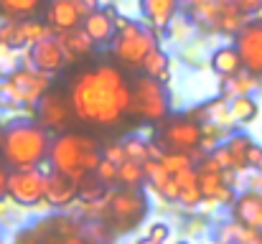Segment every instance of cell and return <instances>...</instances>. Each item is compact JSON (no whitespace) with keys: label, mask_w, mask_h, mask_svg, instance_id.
Instances as JSON below:
<instances>
[{"label":"cell","mask_w":262,"mask_h":244,"mask_svg":"<svg viewBox=\"0 0 262 244\" xmlns=\"http://www.w3.org/2000/svg\"><path fill=\"white\" fill-rule=\"evenodd\" d=\"M82 28L87 31V36L94 43H112L115 38V15L107 10H94L82 20Z\"/></svg>","instance_id":"obj_19"},{"label":"cell","mask_w":262,"mask_h":244,"mask_svg":"<svg viewBox=\"0 0 262 244\" xmlns=\"http://www.w3.org/2000/svg\"><path fill=\"white\" fill-rule=\"evenodd\" d=\"M255 140L247 135V132H232L227 140H224V145H227V150H229V156H232V161H234V170H247V150H250V145H252Z\"/></svg>","instance_id":"obj_26"},{"label":"cell","mask_w":262,"mask_h":244,"mask_svg":"<svg viewBox=\"0 0 262 244\" xmlns=\"http://www.w3.org/2000/svg\"><path fill=\"white\" fill-rule=\"evenodd\" d=\"M234 46L242 56V64L250 74L262 77V23L252 20L245 23L242 31L234 36Z\"/></svg>","instance_id":"obj_12"},{"label":"cell","mask_w":262,"mask_h":244,"mask_svg":"<svg viewBox=\"0 0 262 244\" xmlns=\"http://www.w3.org/2000/svg\"><path fill=\"white\" fill-rule=\"evenodd\" d=\"M232 219L250 229L262 232V193L252 191V188L237 193V198L232 204Z\"/></svg>","instance_id":"obj_15"},{"label":"cell","mask_w":262,"mask_h":244,"mask_svg":"<svg viewBox=\"0 0 262 244\" xmlns=\"http://www.w3.org/2000/svg\"><path fill=\"white\" fill-rule=\"evenodd\" d=\"M255 89H260V77L250 74L247 69L234 74V77H227L222 81V97H227V99L242 97V94H252Z\"/></svg>","instance_id":"obj_24"},{"label":"cell","mask_w":262,"mask_h":244,"mask_svg":"<svg viewBox=\"0 0 262 244\" xmlns=\"http://www.w3.org/2000/svg\"><path fill=\"white\" fill-rule=\"evenodd\" d=\"M219 239L224 244H262V232L250 229L232 219V224H224L219 229Z\"/></svg>","instance_id":"obj_25"},{"label":"cell","mask_w":262,"mask_h":244,"mask_svg":"<svg viewBox=\"0 0 262 244\" xmlns=\"http://www.w3.org/2000/svg\"><path fill=\"white\" fill-rule=\"evenodd\" d=\"M41 8H43V0H0V15L5 20L36 18Z\"/></svg>","instance_id":"obj_23"},{"label":"cell","mask_w":262,"mask_h":244,"mask_svg":"<svg viewBox=\"0 0 262 244\" xmlns=\"http://www.w3.org/2000/svg\"><path fill=\"white\" fill-rule=\"evenodd\" d=\"M122 148H125V156L130 161H138V163H145L150 161V150H148V140L145 138H138V135H130L122 140Z\"/></svg>","instance_id":"obj_30"},{"label":"cell","mask_w":262,"mask_h":244,"mask_svg":"<svg viewBox=\"0 0 262 244\" xmlns=\"http://www.w3.org/2000/svg\"><path fill=\"white\" fill-rule=\"evenodd\" d=\"M201 138H204V122L191 115L176 117L171 122H166L161 130V143L166 145V150L188 153L196 161L206 158V150L201 148Z\"/></svg>","instance_id":"obj_7"},{"label":"cell","mask_w":262,"mask_h":244,"mask_svg":"<svg viewBox=\"0 0 262 244\" xmlns=\"http://www.w3.org/2000/svg\"><path fill=\"white\" fill-rule=\"evenodd\" d=\"M250 188H252V191H257V193H262V173L255 170V175L250 178Z\"/></svg>","instance_id":"obj_41"},{"label":"cell","mask_w":262,"mask_h":244,"mask_svg":"<svg viewBox=\"0 0 262 244\" xmlns=\"http://www.w3.org/2000/svg\"><path fill=\"white\" fill-rule=\"evenodd\" d=\"M8 198L20 209H33L46 201V173L41 168L10 170Z\"/></svg>","instance_id":"obj_8"},{"label":"cell","mask_w":262,"mask_h":244,"mask_svg":"<svg viewBox=\"0 0 262 244\" xmlns=\"http://www.w3.org/2000/svg\"><path fill=\"white\" fill-rule=\"evenodd\" d=\"M117 183L127 188H140L145 183V165L138 161H127L117 165Z\"/></svg>","instance_id":"obj_29"},{"label":"cell","mask_w":262,"mask_h":244,"mask_svg":"<svg viewBox=\"0 0 262 244\" xmlns=\"http://www.w3.org/2000/svg\"><path fill=\"white\" fill-rule=\"evenodd\" d=\"M176 244H191V242H186V239H181V242H176Z\"/></svg>","instance_id":"obj_45"},{"label":"cell","mask_w":262,"mask_h":244,"mask_svg":"<svg viewBox=\"0 0 262 244\" xmlns=\"http://www.w3.org/2000/svg\"><path fill=\"white\" fill-rule=\"evenodd\" d=\"M229 107H232L234 122H239V125H250V122H255L257 115H260V104L252 99V94L232 97V99H229Z\"/></svg>","instance_id":"obj_28"},{"label":"cell","mask_w":262,"mask_h":244,"mask_svg":"<svg viewBox=\"0 0 262 244\" xmlns=\"http://www.w3.org/2000/svg\"><path fill=\"white\" fill-rule=\"evenodd\" d=\"M36 122L43 125L51 135L67 132L72 120H74V109L69 102V92H59V89H49L38 102H36Z\"/></svg>","instance_id":"obj_9"},{"label":"cell","mask_w":262,"mask_h":244,"mask_svg":"<svg viewBox=\"0 0 262 244\" xmlns=\"http://www.w3.org/2000/svg\"><path fill=\"white\" fill-rule=\"evenodd\" d=\"M260 158H262V145L252 143V145H250V150H247V168H252V170H255V165H257Z\"/></svg>","instance_id":"obj_39"},{"label":"cell","mask_w":262,"mask_h":244,"mask_svg":"<svg viewBox=\"0 0 262 244\" xmlns=\"http://www.w3.org/2000/svg\"><path fill=\"white\" fill-rule=\"evenodd\" d=\"M176 186H178V204L186 206V209H196L199 204H204V193H201V186H199V175H196V165L193 168H186L181 173L173 175Z\"/></svg>","instance_id":"obj_18"},{"label":"cell","mask_w":262,"mask_h":244,"mask_svg":"<svg viewBox=\"0 0 262 244\" xmlns=\"http://www.w3.org/2000/svg\"><path fill=\"white\" fill-rule=\"evenodd\" d=\"M0 237H3V232H0Z\"/></svg>","instance_id":"obj_49"},{"label":"cell","mask_w":262,"mask_h":244,"mask_svg":"<svg viewBox=\"0 0 262 244\" xmlns=\"http://www.w3.org/2000/svg\"><path fill=\"white\" fill-rule=\"evenodd\" d=\"M191 10H196V8H204V5H211V3H216V0H183Z\"/></svg>","instance_id":"obj_42"},{"label":"cell","mask_w":262,"mask_h":244,"mask_svg":"<svg viewBox=\"0 0 262 244\" xmlns=\"http://www.w3.org/2000/svg\"><path fill=\"white\" fill-rule=\"evenodd\" d=\"M255 170H257V173H262V158L257 161V165H255Z\"/></svg>","instance_id":"obj_44"},{"label":"cell","mask_w":262,"mask_h":244,"mask_svg":"<svg viewBox=\"0 0 262 244\" xmlns=\"http://www.w3.org/2000/svg\"><path fill=\"white\" fill-rule=\"evenodd\" d=\"M77 5H79V13L87 18L89 13H94V10H99V0H77Z\"/></svg>","instance_id":"obj_40"},{"label":"cell","mask_w":262,"mask_h":244,"mask_svg":"<svg viewBox=\"0 0 262 244\" xmlns=\"http://www.w3.org/2000/svg\"><path fill=\"white\" fill-rule=\"evenodd\" d=\"M104 188H112L115 183H117V163H112L110 158H104L102 156V161H99V165L94 168V173H92Z\"/></svg>","instance_id":"obj_32"},{"label":"cell","mask_w":262,"mask_h":244,"mask_svg":"<svg viewBox=\"0 0 262 244\" xmlns=\"http://www.w3.org/2000/svg\"><path fill=\"white\" fill-rule=\"evenodd\" d=\"M5 81L10 84V89L18 94V99L26 104V107H36V102L51 89V81L49 74L33 69V66H26V69H13Z\"/></svg>","instance_id":"obj_10"},{"label":"cell","mask_w":262,"mask_h":244,"mask_svg":"<svg viewBox=\"0 0 262 244\" xmlns=\"http://www.w3.org/2000/svg\"><path fill=\"white\" fill-rule=\"evenodd\" d=\"M145 183L163 198V201H171L178 204V186H176L173 175L163 168L161 161H148L145 163Z\"/></svg>","instance_id":"obj_17"},{"label":"cell","mask_w":262,"mask_h":244,"mask_svg":"<svg viewBox=\"0 0 262 244\" xmlns=\"http://www.w3.org/2000/svg\"><path fill=\"white\" fill-rule=\"evenodd\" d=\"M161 163H163V168H166L171 175H176V173H181V170H186V168H193V165H196L193 158H191L188 153H176V150H168V153L161 158Z\"/></svg>","instance_id":"obj_31"},{"label":"cell","mask_w":262,"mask_h":244,"mask_svg":"<svg viewBox=\"0 0 262 244\" xmlns=\"http://www.w3.org/2000/svg\"><path fill=\"white\" fill-rule=\"evenodd\" d=\"M168 92L166 84L153 77H138L133 81V102H130V115L143 117L148 122H161L168 115Z\"/></svg>","instance_id":"obj_6"},{"label":"cell","mask_w":262,"mask_h":244,"mask_svg":"<svg viewBox=\"0 0 262 244\" xmlns=\"http://www.w3.org/2000/svg\"><path fill=\"white\" fill-rule=\"evenodd\" d=\"M232 5H234L239 13L252 15V13H257V10L262 8V0H232Z\"/></svg>","instance_id":"obj_37"},{"label":"cell","mask_w":262,"mask_h":244,"mask_svg":"<svg viewBox=\"0 0 262 244\" xmlns=\"http://www.w3.org/2000/svg\"><path fill=\"white\" fill-rule=\"evenodd\" d=\"M28 61H31L33 69H38V72L51 77V74L61 72L69 59H67L59 38L56 36H46V38L36 41L33 46H28Z\"/></svg>","instance_id":"obj_13"},{"label":"cell","mask_w":262,"mask_h":244,"mask_svg":"<svg viewBox=\"0 0 262 244\" xmlns=\"http://www.w3.org/2000/svg\"><path fill=\"white\" fill-rule=\"evenodd\" d=\"M102 161L99 143L92 135L82 132H59L51 138V150H49V163L54 170H61L77 181H84L94 173V168Z\"/></svg>","instance_id":"obj_3"},{"label":"cell","mask_w":262,"mask_h":244,"mask_svg":"<svg viewBox=\"0 0 262 244\" xmlns=\"http://www.w3.org/2000/svg\"><path fill=\"white\" fill-rule=\"evenodd\" d=\"M242 69H245V64H242V56H239L237 46H222V49H216L211 54V72L219 74L222 79L234 77Z\"/></svg>","instance_id":"obj_21"},{"label":"cell","mask_w":262,"mask_h":244,"mask_svg":"<svg viewBox=\"0 0 262 244\" xmlns=\"http://www.w3.org/2000/svg\"><path fill=\"white\" fill-rule=\"evenodd\" d=\"M0 135H3V127H0Z\"/></svg>","instance_id":"obj_47"},{"label":"cell","mask_w":262,"mask_h":244,"mask_svg":"<svg viewBox=\"0 0 262 244\" xmlns=\"http://www.w3.org/2000/svg\"><path fill=\"white\" fill-rule=\"evenodd\" d=\"M69 102L74 109V120L110 127L130 115L133 86L117 66L97 64L74 74L69 84Z\"/></svg>","instance_id":"obj_1"},{"label":"cell","mask_w":262,"mask_h":244,"mask_svg":"<svg viewBox=\"0 0 262 244\" xmlns=\"http://www.w3.org/2000/svg\"><path fill=\"white\" fill-rule=\"evenodd\" d=\"M102 156H104V158H110L112 163H117V165L127 161V156H125V148H122V143H112V145H107Z\"/></svg>","instance_id":"obj_36"},{"label":"cell","mask_w":262,"mask_h":244,"mask_svg":"<svg viewBox=\"0 0 262 244\" xmlns=\"http://www.w3.org/2000/svg\"><path fill=\"white\" fill-rule=\"evenodd\" d=\"M257 15H260V18H262V8H260V10H257Z\"/></svg>","instance_id":"obj_46"},{"label":"cell","mask_w":262,"mask_h":244,"mask_svg":"<svg viewBox=\"0 0 262 244\" xmlns=\"http://www.w3.org/2000/svg\"><path fill=\"white\" fill-rule=\"evenodd\" d=\"M26 104L18 99V94L10 89V84L3 79L0 81V109H5V112H18V109H23Z\"/></svg>","instance_id":"obj_33"},{"label":"cell","mask_w":262,"mask_h":244,"mask_svg":"<svg viewBox=\"0 0 262 244\" xmlns=\"http://www.w3.org/2000/svg\"><path fill=\"white\" fill-rule=\"evenodd\" d=\"M84 20V15L79 13L77 0H49L46 5V26L51 28V33H64L72 28H79Z\"/></svg>","instance_id":"obj_14"},{"label":"cell","mask_w":262,"mask_h":244,"mask_svg":"<svg viewBox=\"0 0 262 244\" xmlns=\"http://www.w3.org/2000/svg\"><path fill=\"white\" fill-rule=\"evenodd\" d=\"M8 178H10V168L0 161V204L8 198Z\"/></svg>","instance_id":"obj_38"},{"label":"cell","mask_w":262,"mask_h":244,"mask_svg":"<svg viewBox=\"0 0 262 244\" xmlns=\"http://www.w3.org/2000/svg\"><path fill=\"white\" fill-rule=\"evenodd\" d=\"M135 244H158V242H156V239H150V237H140Z\"/></svg>","instance_id":"obj_43"},{"label":"cell","mask_w":262,"mask_h":244,"mask_svg":"<svg viewBox=\"0 0 262 244\" xmlns=\"http://www.w3.org/2000/svg\"><path fill=\"white\" fill-rule=\"evenodd\" d=\"M143 69H145V74H148V77L163 81V84L171 79V59H168V54H166V51H161L158 46H156V49H153V51L145 56Z\"/></svg>","instance_id":"obj_27"},{"label":"cell","mask_w":262,"mask_h":244,"mask_svg":"<svg viewBox=\"0 0 262 244\" xmlns=\"http://www.w3.org/2000/svg\"><path fill=\"white\" fill-rule=\"evenodd\" d=\"M51 150V132L31 120H15L3 127L0 135V158L10 170L41 168L49 161Z\"/></svg>","instance_id":"obj_2"},{"label":"cell","mask_w":262,"mask_h":244,"mask_svg":"<svg viewBox=\"0 0 262 244\" xmlns=\"http://www.w3.org/2000/svg\"><path fill=\"white\" fill-rule=\"evenodd\" d=\"M82 193V181L61 173V170H49L46 173V206L51 209H69L72 204L79 201Z\"/></svg>","instance_id":"obj_11"},{"label":"cell","mask_w":262,"mask_h":244,"mask_svg":"<svg viewBox=\"0 0 262 244\" xmlns=\"http://www.w3.org/2000/svg\"><path fill=\"white\" fill-rule=\"evenodd\" d=\"M181 0H140V13L153 31H166L176 20Z\"/></svg>","instance_id":"obj_16"},{"label":"cell","mask_w":262,"mask_h":244,"mask_svg":"<svg viewBox=\"0 0 262 244\" xmlns=\"http://www.w3.org/2000/svg\"><path fill=\"white\" fill-rule=\"evenodd\" d=\"M148 211H150V204L140 188L120 186V188L107 191V214L102 221H107L115 234H127V232H135L145 221Z\"/></svg>","instance_id":"obj_4"},{"label":"cell","mask_w":262,"mask_h":244,"mask_svg":"<svg viewBox=\"0 0 262 244\" xmlns=\"http://www.w3.org/2000/svg\"><path fill=\"white\" fill-rule=\"evenodd\" d=\"M56 38H59V43H61V49H64V54H67L69 61L89 56V54L94 51V46H97L87 36V31H84L82 26H79V28H72V31H64V33H59Z\"/></svg>","instance_id":"obj_20"},{"label":"cell","mask_w":262,"mask_h":244,"mask_svg":"<svg viewBox=\"0 0 262 244\" xmlns=\"http://www.w3.org/2000/svg\"><path fill=\"white\" fill-rule=\"evenodd\" d=\"M145 237L156 239L158 244H166V242H168V237H171V227H168L166 221H153V224L148 227Z\"/></svg>","instance_id":"obj_34"},{"label":"cell","mask_w":262,"mask_h":244,"mask_svg":"<svg viewBox=\"0 0 262 244\" xmlns=\"http://www.w3.org/2000/svg\"><path fill=\"white\" fill-rule=\"evenodd\" d=\"M191 117H204L201 122H211V125H219V127H229L234 125V117H232V107H229V99L227 97H216L211 99L209 104H204L199 112H193Z\"/></svg>","instance_id":"obj_22"},{"label":"cell","mask_w":262,"mask_h":244,"mask_svg":"<svg viewBox=\"0 0 262 244\" xmlns=\"http://www.w3.org/2000/svg\"><path fill=\"white\" fill-rule=\"evenodd\" d=\"M46 244H97V242L82 232V234H74V237H49Z\"/></svg>","instance_id":"obj_35"},{"label":"cell","mask_w":262,"mask_h":244,"mask_svg":"<svg viewBox=\"0 0 262 244\" xmlns=\"http://www.w3.org/2000/svg\"><path fill=\"white\" fill-rule=\"evenodd\" d=\"M0 244H3V237H0Z\"/></svg>","instance_id":"obj_48"},{"label":"cell","mask_w":262,"mask_h":244,"mask_svg":"<svg viewBox=\"0 0 262 244\" xmlns=\"http://www.w3.org/2000/svg\"><path fill=\"white\" fill-rule=\"evenodd\" d=\"M156 46H158V41H156V36H153L148 28H143V26L135 23V20H127V23L115 33V38H112V56H115L125 69H138V66H143L145 56H148Z\"/></svg>","instance_id":"obj_5"}]
</instances>
